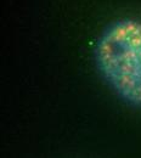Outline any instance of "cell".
Returning <instances> with one entry per match:
<instances>
[{
  "instance_id": "1",
  "label": "cell",
  "mask_w": 141,
  "mask_h": 158,
  "mask_svg": "<svg viewBox=\"0 0 141 158\" xmlns=\"http://www.w3.org/2000/svg\"><path fill=\"white\" fill-rule=\"evenodd\" d=\"M96 62L103 78L130 105L141 108V22L112 24L96 46Z\"/></svg>"
}]
</instances>
